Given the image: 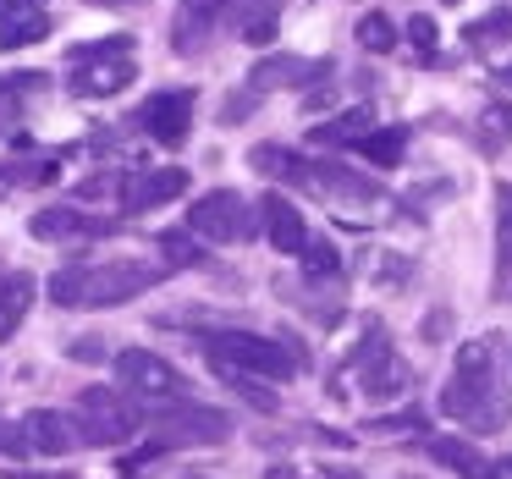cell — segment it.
I'll use <instances>...</instances> for the list:
<instances>
[{
	"label": "cell",
	"instance_id": "obj_24",
	"mask_svg": "<svg viewBox=\"0 0 512 479\" xmlns=\"http://www.w3.org/2000/svg\"><path fill=\"white\" fill-rule=\"evenodd\" d=\"M39 39H50V17L39 12V6L0 23V50H23V45H39Z\"/></svg>",
	"mask_w": 512,
	"mask_h": 479
},
{
	"label": "cell",
	"instance_id": "obj_27",
	"mask_svg": "<svg viewBox=\"0 0 512 479\" xmlns=\"http://www.w3.org/2000/svg\"><path fill=\"white\" fill-rule=\"evenodd\" d=\"M45 72H17V78H12V72H6V78H0V111H23V105L28 100H34V94H45Z\"/></svg>",
	"mask_w": 512,
	"mask_h": 479
},
{
	"label": "cell",
	"instance_id": "obj_17",
	"mask_svg": "<svg viewBox=\"0 0 512 479\" xmlns=\"http://www.w3.org/2000/svg\"><path fill=\"white\" fill-rule=\"evenodd\" d=\"M430 457L446 463L452 474H463V479H501V468L490 463L474 441H457V435H430Z\"/></svg>",
	"mask_w": 512,
	"mask_h": 479
},
{
	"label": "cell",
	"instance_id": "obj_31",
	"mask_svg": "<svg viewBox=\"0 0 512 479\" xmlns=\"http://www.w3.org/2000/svg\"><path fill=\"white\" fill-rule=\"evenodd\" d=\"M496 259L501 270H512V182L496 188Z\"/></svg>",
	"mask_w": 512,
	"mask_h": 479
},
{
	"label": "cell",
	"instance_id": "obj_26",
	"mask_svg": "<svg viewBox=\"0 0 512 479\" xmlns=\"http://www.w3.org/2000/svg\"><path fill=\"white\" fill-rule=\"evenodd\" d=\"M303 281H325V276H342V248L331 243V237H309V248H303Z\"/></svg>",
	"mask_w": 512,
	"mask_h": 479
},
{
	"label": "cell",
	"instance_id": "obj_4",
	"mask_svg": "<svg viewBox=\"0 0 512 479\" xmlns=\"http://www.w3.org/2000/svg\"><path fill=\"white\" fill-rule=\"evenodd\" d=\"M67 419H72V430H78L83 446H127L149 424V413H144V402H133L127 391L89 386V391H78Z\"/></svg>",
	"mask_w": 512,
	"mask_h": 479
},
{
	"label": "cell",
	"instance_id": "obj_13",
	"mask_svg": "<svg viewBox=\"0 0 512 479\" xmlns=\"http://www.w3.org/2000/svg\"><path fill=\"white\" fill-rule=\"evenodd\" d=\"M259 226H265V237L281 248L287 259H298L303 248H309V226H303V210L292 199H281V193H265L259 199Z\"/></svg>",
	"mask_w": 512,
	"mask_h": 479
},
{
	"label": "cell",
	"instance_id": "obj_37",
	"mask_svg": "<svg viewBox=\"0 0 512 479\" xmlns=\"http://www.w3.org/2000/svg\"><path fill=\"white\" fill-rule=\"evenodd\" d=\"M0 452H6V457H12V452H28L23 424H6V419H0Z\"/></svg>",
	"mask_w": 512,
	"mask_h": 479
},
{
	"label": "cell",
	"instance_id": "obj_9",
	"mask_svg": "<svg viewBox=\"0 0 512 479\" xmlns=\"http://www.w3.org/2000/svg\"><path fill=\"white\" fill-rule=\"evenodd\" d=\"M347 369L358 375V386H364L369 397H397V391L408 386V364L391 353V342H386V331H380V325H364L358 347L347 353Z\"/></svg>",
	"mask_w": 512,
	"mask_h": 479
},
{
	"label": "cell",
	"instance_id": "obj_36",
	"mask_svg": "<svg viewBox=\"0 0 512 479\" xmlns=\"http://www.w3.org/2000/svg\"><path fill=\"white\" fill-rule=\"evenodd\" d=\"M72 358H78V364H100L105 342H100V336H78V342H72Z\"/></svg>",
	"mask_w": 512,
	"mask_h": 479
},
{
	"label": "cell",
	"instance_id": "obj_25",
	"mask_svg": "<svg viewBox=\"0 0 512 479\" xmlns=\"http://www.w3.org/2000/svg\"><path fill=\"white\" fill-rule=\"evenodd\" d=\"M61 171V155H28V160H12V166H0V182L6 188H39Z\"/></svg>",
	"mask_w": 512,
	"mask_h": 479
},
{
	"label": "cell",
	"instance_id": "obj_38",
	"mask_svg": "<svg viewBox=\"0 0 512 479\" xmlns=\"http://www.w3.org/2000/svg\"><path fill=\"white\" fill-rule=\"evenodd\" d=\"M89 6H105V12H133V6H149V0H89Z\"/></svg>",
	"mask_w": 512,
	"mask_h": 479
},
{
	"label": "cell",
	"instance_id": "obj_1",
	"mask_svg": "<svg viewBox=\"0 0 512 479\" xmlns=\"http://www.w3.org/2000/svg\"><path fill=\"white\" fill-rule=\"evenodd\" d=\"M441 413L457 419L463 430H501L512 419V402L501 391V375H496V342L490 336H474V342L457 347L452 358V375H446V391H441Z\"/></svg>",
	"mask_w": 512,
	"mask_h": 479
},
{
	"label": "cell",
	"instance_id": "obj_19",
	"mask_svg": "<svg viewBox=\"0 0 512 479\" xmlns=\"http://www.w3.org/2000/svg\"><path fill=\"white\" fill-rule=\"evenodd\" d=\"M28 303H34V276H28V270H6V265H0V342L23 325Z\"/></svg>",
	"mask_w": 512,
	"mask_h": 479
},
{
	"label": "cell",
	"instance_id": "obj_3",
	"mask_svg": "<svg viewBox=\"0 0 512 479\" xmlns=\"http://www.w3.org/2000/svg\"><path fill=\"white\" fill-rule=\"evenodd\" d=\"M199 347L210 364L243 369V375H259V380H292L303 369L298 342H270L259 331H199Z\"/></svg>",
	"mask_w": 512,
	"mask_h": 479
},
{
	"label": "cell",
	"instance_id": "obj_15",
	"mask_svg": "<svg viewBox=\"0 0 512 479\" xmlns=\"http://www.w3.org/2000/svg\"><path fill=\"white\" fill-rule=\"evenodd\" d=\"M23 435H28V446H34L39 457H67L72 446H78L72 419H67V413H56V408H34L23 419Z\"/></svg>",
	"mask_w": 512,
	"mask_h": 479
},
{
	"label": "cell",
	"instance_id": "obj_6",
	"mask_svg": "<svg viewBox=\"0 0 512 479\" xmlns=\"http://www.w3.org/2000/svg\"><path fill=\"white\" fill-rule=\"evenodd\" d=\"M138 78L133 67V34H111L100 45H78L72 50V94L83 100H105V94H122Z\"/></svg>",
	"mask_w": 512,
	"mask_h": 479
},
{
	"label": "cell",
	"instance_id": "obj_8",
	"mask_svg": "<svg viewBox=\"0 0 512 479\" xmlns=\"http://www.w3.org/2000/svg\"><path fill=\"white\" fill-rule=\"evenodd\" d=\"M188 232L204 237V243H248L254 232H265L254 215V204L232 188H210L188 204Z\"/></svg>",
	"mask_w": 512,
	"mask_h": 479
},
{
	"label": "cell",
	"instance_id": "obj_18",
	"mask_svg": "<svg viewBox=\"0 0 512 479\" xmlns=\"http://www.w3.org/2000/svg\"><path fill=\"white\" fill-rule=\"evenodd\" d=\"M369 133H375V111H369V105H353V111H342V116H331V122H320V127H314V144H331V149H358V144H364V138Z\"/></svg>",
	"mask_w": 512,
	"mask_h": 479
},
{
	"label": "cell",
	"instance_id": "obj_2",
	"mask_svg": "<svg viewBox=\"0 0 512 479\" xmlns=\"http://www.w3.org/2000/svg\"><path fill=\"white\" fill-rule=\"evenodd\" d=\"M160 276L166 265H149V259H72L50 276V298L61 309H116L160 287Z\"/></svg>",
	"mask_w": 512,
	"mask_h": 479
},
{
	"label": "cell",
	"instance_id": "obj_34",
	"mask_svg": "<svg viewBox=\"0 0 512 479\" xmlns=\"http://www.w3.org/2000/svg\"><path fill=\"white\" fill-rule=\"evenodd\" d=\"M254 105H259V89H254V94H232V100L221 105V122H226V127L243 122V116H254Z\"/></svg>",
	"mask_w": 512,
	"mask_h": 479
},
{
	"label": "cell",
	"instance_id": "obj_33",
	"mask_svg": "<svg viewBox=\"0 0 512 479\" xmlns=\"http://www.w3.org/2000/svg\"><path fill=\"white\" fill-rule=\"evenodd\" d=\"M397 430H424V413L408 408V413H391V419H369L364 435H397Z\"/></svg>",
	"mask_w": 512,
	"mask_h": 479
},
{
	"label": "cell",
	"instance_id": "obj_41",
	"mask_svg": "<svg viewBox=\"0 0 512 479\" xmlns=\"http://www.w3.org/2000/svg\"><path fill=\"white\" fill-rule=\"evenodd\" d=\"M446 6H457V0H446Z\"/></svg>",
	"mask_w": 512,
	"mask_h": 479
},
{
	"label": "cell",
	"instance_id": "obj_29",
	"mask_svg": "<svg viewBox=\"0 0 512 479\" xmlns=\"http://www.w3.org/2000/svg\"><path fill=\"white\" fill-rule=\"evenodd\" d=\"M358 45L375 50V56H391V50H397V28H391V17L386 12L358 17Z\"/></svg>",
	"mask_w": 512,
	"mask_h": 479
},
{
	"label": "cell",
	"instance_id": "obj_40",
	"mask_svg": "<svg viewBox=\"0 0 512 479\" xmlns=\"http://www.w3.org/2000/svg\"><path fill=\"white\" fill-rule=\"evenodd\" d=\"M0 199H6V182H0Z\"/></svg>",
	"mask_w": 512,
	"mask_h": 479
},
{
	"label": "cell",
	"instance_id": "obj_32",
	"mask_svg": "<svg viewBox=\"0 0 512 479\" xmlns=\"http://www.w3.org/2000/svg\"><path fill=\"white\" fill-rule=\"evenodd\" d=\"M463 39L474 50H490L496 39H512V12H490V17H479V23H468Z\"/></svg>",
	"mask_w": 512,
	"mask_h": 479
},
{
	"label": "cell",
	"instance_id": "obj_21",
	"mask_svg": "<svg viewBox=\"0 0 512 479\" xmlns=\"http://www.w3.org/2000/svg\"><path fill=\"white\" fill-rule=\"evenodd\" d=\"M402 149H408V127H375V133L358 144V155H364L375 171H397L402 166Z\"/></svg>",
	"mask_w": 512,
	"mask_h": 479
},
{
	"label": "cell",
	"instance_id": "obj_39",
	"mask_svg": "<svg viewBox=\"0 0 512 479\" xmlns=\"http://www.w3.org/2000/svg\"><path fill=\"white\" fill-rule=\"evenodd\" d=\"M496 83H501V89H512V61H507V67H501V72H496Z\"/></svg>",
	"mask_w": 512,
	"mask_h": 479
},
{
	"label": "cell",
	"instance_id": "obj_28",
	"mask_svg": "<svg viewBox=\"0 0 512 479\" xmlns=\"http://www.w3.org/2000/svg\"><path fill=\"white\" fill-rule=\"evenodd\" d=\"M215 375H221L226 386L243 391V402H248L254 413H276V408H281V397H270V391L259 386V375H243V369H226V364H215Z\"/></svg>",
	"mask_w": 512,
	"mask_h": 479
},
{
	"label": "cell",
	"instance_id": "obj_23",
	"mask_svg": "<svg viewBox=\"0 0 512 479\" xmlns=\"http://www.w3.org/2000/svg\"><path fill=\"white\" fill-rule=\"evenodd\" d=\"M479 149H485V155H501V149L512 144V100H501V105H485V111H479Z\"/></svg>",
	"mask_w": 512,
	"mask_h": 479
},
{
	"label": "cell",
	"instance_id": "obj_12",
	"mask_svg": "<svg viewBox=\"0 0 512 479\" xmlns=\"http://www.w3.org/2000/svg\"><path fill=\"white\" fill-rule=\"evenodd\" d=\"M28 232H34L39 243H78V237H105L111 221H105V215H83V210H72V204H45V210L28 221Z\"/></svg>",
	"mask_w": 512,
	"mask_h": 479
},
{
	"label": "cell",
	"instance_id": "obj_11",
	"mask_svg": "<svg viewBox=\"0 0 512 479\" xmlns=\"http://www.w3.org/2000/svg\"><path fill=\"white\" fill-rule=\"evenodd\" d=\"M188 193V171L182 166H160V171H127L122 177V215H149L160 204Z\"/></svg>",
	"mask_w": 512,
	"mask_h": 479
},
{
	"label": "cell",
	"instance_id": "obj_22",
	"mask_svg": "<svg viewBox=\"0 0 512 479\" xmlns=\"http://www.w3.org/2000/svg\"><path fill=\"white\" fill-rule=\"evenodd\" d=\"M155 243H160V254H166V270H204L210 265V248L193 232H160Z\"/></svg>",
	"mask_w": 512,
	"mask_h": 479
},
{
	"label": "cell",
	"instance_id": "obj_10",
	"mask_svg": "<svg viewBox=\"0 0 512 479\" xmlns=\"http://www.w3.org/2000/svg\"><path fill=\"white\" fill-rule=\"evenodd\" d=\"M193 111H199V94L193 89H160L144 100L138 127H144L160 149H177V144H188V133H193Z\"/></svg>",
	"mask_w": 512,
	"mask_h": 479
},
{
	"label": "cell",
	"instance_id": "obj_35",
	"mask_svg": "<svg viewBox=\"0 0 512 479\" xmlns=\"http://www.w3.org/2000/svg\"><path fill=\"white\" fill-rule=\"evenodd\" d=\"M408 39H413V50H435V17H413Z\"/></svg>",
	"mask_w": 512,
	"mask_h": 479
},
{
	"label": "cell",
	"instance_id": "obj_20",
	"mask_svg": "<svg viewBox=\"0 0 512 479\" xmlns=\"http://www.w3.org/2000/svg\"><path fill=\"white\" fill-rule=\"evenodd\" d=\"M276 17H281V0H237V34L259 50L276 39Z\"/></svg>",
	"mask_w": 512,
	"mask_h": 479
},
{
	"label": "cell",
	"instance_id": "obj_30",
	"mask_svg": "<svg viewBox=\"0 0 512 479\" xmlns=\"http://www.w3.org/2000/svg\"><path fill=\"white\" fill-rule=\"evenodd\" d=\"M248 166H254L259 177H270V182H287L292 149H281V144H254V149H248Z\"/></svg>",
	"mask_w": 512,
	"mask_h": 479
},
{
	"label": "cell",
	"instance_id": "obj_14",
	"mask_svg": "<svg viewBox=\"0 0 512 479\" xmlns=\"http://www.w3.org/2000/svg\"><path fill=\"white\" fill-rule=\"evenodd\" d=\"M331 78V61H303V56H265L254 67V89H309V83H325Z\"/></svg>",
	"mask_w": 512,
	"mask_h": 479
},
{
	"label": "cell",
	"instance_id": "obj_5",
	"mask_svg": "<svg viewBox=\"0 0 512 479\" xmlns=\"http://www.w3.org/2000/svg\"><path fill=\"white\" fill-rule=\"evenodd\" d=\"M116 380H122V391L133 402H144L149 413L160 408H177V402H193V386L182 369H171L160 353H149V347H122L116 353Z\"/></svg>",
	"mask_w": 512,
	"mask_h": 479
},
{
	"label": "cell",
	"instance_id": "obj_7",
	"mask_svg": "<svg viewBox=\"0 0 512 479\" xmlns=\"http://www.w3.org/2000/svg\"><path fill=\"white\" fill-rule=\"evenodd\" d=\"M232 435V419L221 408H204V402H177V408L149 413V446L144 457L155 452H177V446H221Z\"/></svg>",
	"mask_w": 512,
	"mask_h": 479
},
{
	"label": "cell",
	"instance_id": "obj_16",
	"mask_svg": "<svg viewBox=\"0 0 512 479\" xmlns=\"http://www.w3.org/2000/svg\"><path fill=\"white\" fill-rule=\"evenodd\" d=\"M215 34V0H182L177 23H171V50L177 56H199Z\"/></svg>",
	"mask_w": 512,
	"mask_h": 479
}]
</instances>
